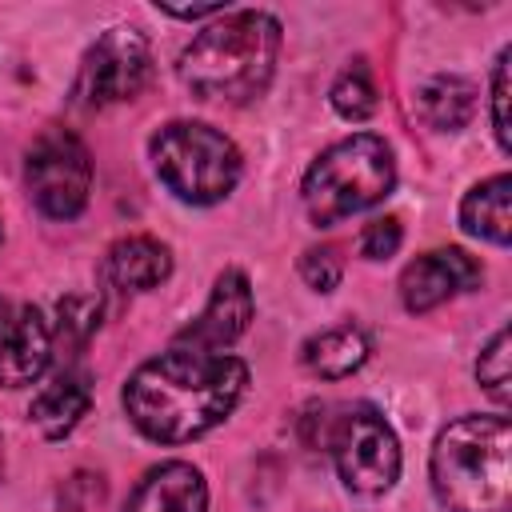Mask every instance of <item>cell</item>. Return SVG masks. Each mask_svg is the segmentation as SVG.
Instances as JSON below:
<instances>
[{
  "instance_id": "obj_1",
  "label": "cell",
  "mask_w": 512,
  "mask_h": 512,
  "mask_svg": "<svg viewBox=\"0 0 512 512\" xmlns=\"http://www.w3.org/2000/svg\"><path fill=\"white\" fill-rule=\"evenodd\" d=\"M248 388V368L224 352L172 348L144 360L120 400L128 420L156 444H184L232 416Z\"/></svg>"
},
{
  "instance_id": "obj_2",
  "label": "cell",
  "mask_w": 512,
  "mask_h": 512,
  "mask_svg": "<svg viewBox=\"0 0 512 512\" xmlns=\"http://www.w3.org/2000/svg\"><path fill=\"white\" fill-rule=\"evenodd\" d=\"M280 52V24L268 12L236 8L216 16L204 32L192 36V44L180 52V84L196 100H220V104H248L256 100L272 72Z\"/></svg>"
},
{
  "instance_id": "obj_3",
  "label": "cell",
  "mask_w": 512,
  "mask_h": 512,
  "mask_svg": "<svg viewBox=\"0 0 512 512\" xmlns=\"http://www.w3.org/2000/svg\"><path fill=\"white\" fill-rule=\"evenodd\" d=\"M432 492L448 512H512L508 416H460L440 428L428 460Z\"/></svg>"
},
{
  "instance_id": "obj_4",
  "label": "cell",
  "mask_w": 512,
  "mask_h": 512,
  "mask_svg": "<svg viewBox=\"0 0 512 512\" xmlns=\"http://www.w3.org/2000/svg\"><path fill=\"white\" fill-rule=\"evenodd\" d=\"M396 184V160L392 148L372 136L356 132L324 148L312 168L304 172V208L316 228H332L372 204H380Z\"/></svg>"
},
{
  "instance_id": "obj_5",
  "label": "cell",
  "mask_w": 512,
  "mask_h": 512,
  "mask_svg": "<svg viewBox=\"0 0 512 512\" xmlns=\"http://www.w3.org/2000/svg\"><path fill=\"white\" fill-rule=\"evenodd\" d=\"M152 168L160 184L184 204H216L240 180V148L200 120H172L164 124L152 144Z\"/></svg>"
},
{
  "instance_id": "obj_6",
  "label": "cell",
  "mask_w": 512,
  "mask_h": 512,
  "mask_svg": "<svg viewBox=\"0 0 512 512\" xmlns=\"http://www.w3.org/2000/svg\"><path fill=\"white\" fill-rule=\"evenodd\" d=\"M152 80V48L140 28L116 24L108 28L80 60L72 96L84 108H108L136 100Z\"/></svg>"
},
{
  "instance_id": "obj_7",
  "label": "cell",
  "mask_w": 512,
  "mask_h": 512,
  "mask_svg": "<svg viewBox=\"0 0 512 512\" xmlns=\"http://www.w3.org/2000/svg\"><path fill=\"white\" fill-rule=\"evenodd\" d=\"M24 180L44 216L72 220L84 212L92 192V156L68 128H44L28 148Z\"/></svg>"
},
{
  "instance_id": "obj_8",
  "label": "cell",
  "mask_w": 512,
  "mask_h": 512,
  "mask_svg": "<svg viewBox=\"0 0 512 512\" xmlns=\"http://www.w3.org/2000/svg\"><path fill=\"white\" fill-rule=\"evenodd\" d=\"M332 456L340 480L360 496H380L400 480V440L372 404H352L332 424Z\"/></svg>"
},
{
  "instance_id": "obj_9",
  "label": "cell",
  "mask_w": 512,
  "mask_h": 512,
  "mask_svg": "<svg viewBox=\"0 0 512 512\" xmlns=\"http://www.w3.org/2000/svg\"><path fill=\"white\" fill-rule=\"evenodd\" d=\"M256 300H252V284L240 268H224L212 284V296L204 304V312L184 324L176 332V348H196V352H220L228 344H236L248 324H252Z\"/></svg>"
},
{
  "instance_id": "obj_10",
  "label": "cell",
  "mask_w": 512,
  "mask_h": 512,
  "mask_svg": "<svg viewBox=\"0 0 512 512\" xmlns=\"http://www.w3.org/2000/svg\"><path fill=\"white\" fill-rule=\"evenodd\" d=\"M484 272L480 264L464 252V248H436L416 256L404 272H400V300L408 312H432L436 304L452 300L456 292H472L480 288Z\"/></svg>"
},
{
  "instance_id": "obj_11",
  "label": "cell",
  "mask_w": 512,
  "mask_h": 512,
  "mask_svg": "<svg viewBox=\"0 0 512 512\" xmlns=\"http://www.w3.org/2000/svg\"><path fill=\"white\" fill-rule=\"evenodd\" d=\"M52 360V328L36 304L16 308L0 324V388H24L44 376Z\"/></svg>"
},
{
  "instance_id": "obj_12",
  "label": "cell",
  "mask_w": 512,
  "mask_h": 512,
  "mask_svg": "<svg viewBox=\"0 0 512 512\" xmlns=\"http://www.w3.org/2000/svg\"><path fill=\"white\" fill-rule=\"evenodd\" d=\"M124 512H208V484L184 460L156 464L128 496Z\"/></svg>"
},
{
  "instance_id": "obj_13",
  "label": "cell",
  "mask_w": 512,
  "mask_h": 512,
  "mask_svg": "<svg viewBox=\"0 0 512 512\" xmlns=\"http://www.w3.org/2000/svg\"><path fill=\"white\" fill-rule=\"evenodd\" d=\"M172 272V252L156 236H124L108 248V284L120 292H148Z\"/></svg>"
},
{
  "instance_id": "obj_14",
  "label": "cell",
  "mask_w": 512,
  "mask_h": 512,
  "mask_svg": "<svg viewBox=\"0 0 512 512\" xmlns=\"http://www.w3.org/2000/svg\"><path fill=\"white\" fill-rule=\"evenodd\" d=\"M460 224L468 236L504 248L512 240V176L500 172L468 188V196L460 200Z\"/></svg>"
},
{
  "instance_id": "obj_15",
  "label": "cell",
  "mask_w": 512,
  "mask_h": 512,
  "mask_svg": "<svg viewBox=\"0 0 512 512\" xmlns=\"http://www.w3.org/2000/svg\"><path fill=\"white\" fill-rule=\"evenodd\" d=\"M368 336H364V328H356V324H336V328H324V332H316V336H308L304 340V348H300V360H304V368L312 372V376H320V380H344V376H352L364 360H368Z\"/></svg>"
},
{
  "instance_id": "obj_16",
  "label": "cell",
  "mask_w": 512,
  "mask_h": 512,
  "mask_svg": "<svg viewBox=\"0 0 512 512\" xmlns=\"http://www.w3.org/2000/svg\"><path fill=\"white\" fill-rule=\"evenodd\" d=\"M416 116L436 132H456L476 112V88L464 76H432L416 88Z\"/></svg>"
},
{
  "instance_id": "obj_17",
  "label": "cell",
  "mask_w": 512,
  "mask_h": 512,
  "mask_svg": "<svg viewBox=\"0 0 512 512\" xmlns=\"http://www.w3.org/2000/svg\"><path fill=\"white\" fill-rule=\"evenodd\" d=\"M88 388L76 380V376H56L36 400H32V408H28V416H32V424L48 436V440H60V436H68L76 424H80V416L88 412Z\"/></svg>"
},
{
  "instance_id": "obj_18",
  "label": "cell",
  "mask_w": 512,
  "mask_h": 512,
  "mask_svg": "<svg viewBox=\"0 0 512 512\" xmlns=\"http://www.w3.org/2000/svg\"><path fill=\"white\" fill-rule=\"evenodd\" d=\"M328 100H332V108H336L344 120H368V116L376 112V84H372L368 64H364V60H352V64L336 76Z\"/></svg>"
},
{
  "instance_id": "obj_19",
  "label": "cell",
  "mask_w": 512,
  "mask_h": 512,
  "mask_svg": "<svg viewBox=\"0 0 512 512\" xmlns=\"http://www.w3.org/2000/svg\"><path fill=\"white\" fill-rule=\"evenodd\" d=\"M476 380H480V388H484L496 404H508V328H500V332L484 344V352H480V360H476Z\"/></svg>"
},
{
  "instance_id": "obj_20",
  "label": "cell",
  "mask_w": 512,
  "mask_h": 512,
  "mask_svg": "<svg viewBox=\"0 0 512 512\" xmlns=\"http://www.w3.org/2000/svg\"><path fill=\"white\" fill-rule=\"evenodd\" d=\"M56 316H60V336H68L72 344H84L100 328V300L88 292H72L56 304Z\"/></svg>"
},
{
  "instance_id": "obj_21",
  "label": "cell",
  "mask_w": 512,
  "mask_h": 512,
  "mask_svg": "<svg viewBox=\"0 0 512 512\" xmlns=\"http://www.w3.org/2000/svg\"><path fill=\"white\" fill-rule=\"evenodd\" d=\"M300 276H304V284H308L312 292H332V288L340 284V276H344V260H340V252H336L332 244L308 248V252L300 256Z\"/></svg>"
},
{
  "instance_id": "obj_22",
  "label": "cell",
  "mask_w": 512,
  "mask_h": 512,
  "mask_svg": "<svg viewBox=\"0 0 512 512\" xmlns=\"http://www.w3.org/2000/svg\"><path fill=\"white\" fill-rule=\"evenodd\" d=\"M400 240H404L400 220L396 216H380V220L364 224V232H360V256L364 260H388V256H396Z\"/></svg>"
},
{
  "instance_id": "obj_23",
  "label": "cell",
  "mask_w": 512,
  "mask_h": 512,
  "mask_svg": "<svg viewBox=\"0 0 512 512\" xmlns=\"http://www.w3.org/2000/svg\"><path fill=\"white\" fill-rule=\"evenodd\" d=\"M508 48L496 56V68H492V132H496V144L508 152L512 148V132H508Z\"/></svg>"
}]
</instances>
